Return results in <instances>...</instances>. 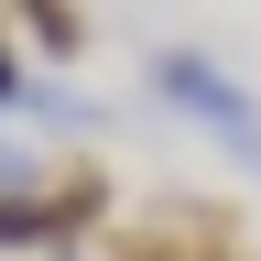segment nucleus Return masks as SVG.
<instances>
[{"label":"nucleus","instance_id":"obj_1","mask_svg":"<svg viewBox=\"0 0 261 261\" xmlns=\"http://www.w3.org/2000/svg\"><path fill=\"white\" fill-rule=\"evenodd\" d=\"M152 98H163V109H185V120H207L240 163H261V109L240 98V76H228V65L185 55V44H163V55H152Z\"/></svg>","mask_w":261,"mask_h":261},{"label":"nucleus","instance_id":"obj_2","mask_svg":"<svg viewBox=\"0 0 261 261\" xmlns=\"http://www.w3.org/2000/svg\"><path fill=\"white\" fill-rule=\"evenodd\" d=\"M98 218H109V174H98V163L44 174V228H55V240H76V228H98Z\"/></svg>","mask_w":261,"mask_h":261},{"label":"nucleus","instance_id":"obj_3","mask_svg":"<svg viewBox=\"0 0 261 261\" xmlns=\"http://www.w3.org/2000/svg\"><path fill=\"white\" fill-rule=\"evenodd\" d=\"M0 11H22V33H33L44 55H76V44H87V11H76V0H0Z\"/></svg>","mask_w":261,"mask_h":261},{"label":"nucleus","instance_id":"obj_4","mask_svg":"<svg viewBox=\"0 0 261 261\" xmlns=\"http://www.w3.org/2000/svg\"><path fill=\"white\" fill-rule=\"evenodd\" d=\"M55 228H44V174L33 185H0V250H44Z\"/></svg>","mask_w":261,"mask_h":261},{"label":"nucleus","instance_id":"obj_5","mask_svg":"<svg viewBox=\"0 0 261 261\" xmlns=\"http://www.w3.org/2000/svg\"><path fill=\"white\" fill-rule=\"evenodd\" d=\"M120 261H196V250H185V228H142V240H130Z\"/></svg>","mask_w":261,"mask_h":261},{"label":"nucleus","instance_id":"obj_6","mask_svg":"<svg viewBox=\"0 0 261 261\" xmlns=\"http://www.w3.org/2000/svg\"><path fill=\"white\" fill-rule=\"evenodd\" d=\"M0 109H22V55H11V33H0Z\"/></svg>","mask_w":261,"mask_h":261},{"label":"nucleus","instance_id":"obj_7","mask_svg":"<svg viewBox=\"0 0 261 261\" xmlns=\"http://www.w3.org/2000/svg\"><path fill=\"white\" fill-rule=\"evenodd\" d=\"M196 261H240V250H196Z\"/></svg>","mask_w":261,"mask_h":261},{"label":"nucleus","instance_id":"obj_8","mask_svg":"<svg viewBox=\"0 0 261 261\" xmlns=\"http://www.w3.org/2000/svg\"><path fill=\"white\" fill-rule=\"evenodd\" d=\"M55 261H65V250H55Z\"/></svg>","mask_w":261,"mask_h":261}]
</instances>
